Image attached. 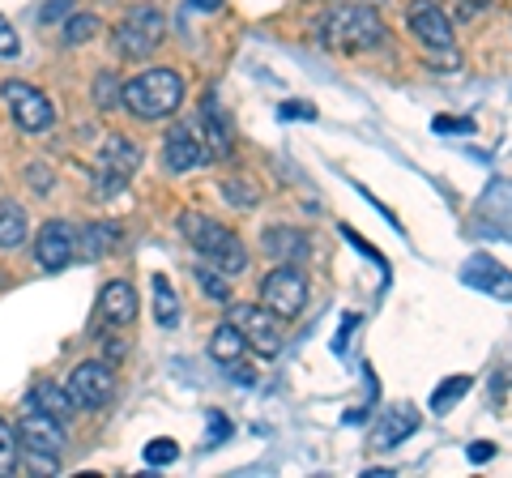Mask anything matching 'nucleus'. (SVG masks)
Instances as JSON below:
<instances>
[{
    "mask_svg": "<svg viewBox=\"0 0 512 478\" xmlns=\"http://www.w3.org/2000/svg\"><path fill=\"white\" fill-rule=\"evenodd\" d=\"M184 103V77L175 69H146L124 86V107L137 120H167Z\"/></svg>",
    "mask_w": 512,
    "mask_h": 478,
    "instance_id": "f257e3e1",
    "label": "nucleus"
},
{
    "mask_svg": "<svg viewBox=\"0 0 512 478\" xmlns=\"http://www.w3.org/2000/svg\"><path fill=\"white\" fill-rule=\"evenodd\" d=\"M320 43L338 47V52H367V47L384 43V22L367 5H338L320 22Z\"/></svg>",
    "mask_w": 512,
    "mask_h": 478,
    "instance_id": "f03ea898",
    "label": "nucleus"
},
{
    "mask_svg": "<svg viewBox=\"0 0 512 478\" xmlns=\"http://www.w3.org/2000/svg\"><path fill=\"white\" fill-rule=\"evenodd\" d=\"M180 231L192 248L201 252L205 261H210L214 269H227V274H244L248 269V252L244 244L227 231V227H218L214 218H205V214H180Z\"/></svg>",
    "mask_w": 512,
    "mask_h": 478,
    "instance_id": "7ed1b4c3",
    "label": "nucleus"
},
{
    "mask_svg": "<svg viewBox=\"0 0 512 478\" xmlns=\"http://www.w3.org/2000/svg\"><path fill=\"white\" fill-rule=\"evenodd\" d=\"M261 304L278 316V321H295L308 304V278L295 269V261H282L274 274L261 282Z\"/></svg>",
    "mask_w": 512,
    "mask_h": 478,
    "instance_id": "20e7f679",
    "label": "nucleus"
},
{
    "mask_svg": "<svg viewBox=\"0 0 512 478\" xmlns=\"http://www.w3.org/2000/svg\"><path fill=\"white\" fill-rule=\"evenodd\" d=\"M158 39H163V13H158L154 5H137L128 18L116 26V35H111V43H116V52L128 56V60H146Z\"/></svg>",
    "mask_w": 512,
    "mask_h": 478,
    "instance_id": "39448f33",
    "label": "nucleus"
},
{
    "mask_svg": "<svg viewBox=\"0 0 512 478\" xmlns=\"http://www.w3.org/2000/svg\"><path fill=\"white\" fill-rule=\"evenodd\" d=\"M0 94L9 99V116H13V124H18L22 133L39 137V133H47V129L56 124L52 99H47V94H39L35 86H26V82H5V86H0Z\"/></svg>",
    "mask_w": 512,
    "mask_h": 478,
    "instance_id": "423d86ee",
    "label": "nucleus"
},
{
    "mask_svg": "<svg viewBox=\"0 0 512 478\" xmlns=\"http://www.w3.org/2000/svg\"><path fill=\"white\" fill-rule=\"evenodd\" d=\"M111 393H116V372H111V363H77L73 376H69V397L77 410H103L111 402Z\"/></svg>",
    "mask_w": 512,
    "mask_h": 478,
    "instance_id": "0eeeda50",
    "label": "nucleus"
},
{
    "mask_svg": "<svg viewBox=\"0 0 512 478\" xmlns=\"http://www.w3.org/2000/svg\"><path fill=\"white\" fill-rule=\"evenodd\" d=\"M231 325L244 333L248 346H256V355H278V350H282L278 316L269 312L265 304H235L231 308Z\"/></svg>",
    "mask_w": 512,
    "mask_h": 478,
    "instance_id": "6e6552de",
    "label": "nucleus"
},
{
    "mask_svg": "<svg viewBox=\"0 0 512 478\" xmlns=\"http://www.w3.org/2000/svg\"><path fill=\"white\" fill-rule=\"evenodd\" d=\"M406 18H410L414 39H419V43L427 47V52H453V43H457L453 22L444 18V9L436 5V0H414Z\"/></svg>",
    "mask_w": 512,
    "mask_h": 478,
    "instance_id": "1a4fd4ad",
    "label": "nucleus"
},
{
    "mask_svg": "<svg viewBox=\"0 0 512 478\" xmlns=\"http://www.w3.org/2000/svg\"><path fill=\"white\" fill-rule=\"evenodd\" d=\"M18 440H22V449H30V453L56 457V453L64 449V427H60L56 414L30 406L22 419H18Z\"/></svg>",
    "mask_w": 512,
    "mask_h": 478,
    "instance_id": "9d476101",
    "label": "nucleus"
},
{
    "mask_svg": "<svg viewBox=\"0 0 512 478\" xmlns=\"http://www.w3.org/2000/svg\"><path fill=\"white\" fill-rule=\"evenodd\" d=\"M461 282L474 286V291L491 295L495 304H512V269H504L500 261L491 257H470L461 265Z\"/></svg>",
    "mask_w": 512,
    "mask_h": 478,
    "instance_id": "9b49d317",
    "label": "nucleus"
},
{
    "mask_svg": "<svg viewBox=\"0 0 512 478\" xmlns=\"http://www.w3.org/2000/svg\"><path fill=\"white\" fill-rule=\"evenodd\" d=\"M73 252H77V235H73V227L69 222H43V231H39V239H35V257H39V265L43 269H64L73 261Z\"/></svg>",
    "mask_w": 512,
    "mask_h": 478,
    "instance_id": "f8f14e48",
    "label": "nucleus"
},
{
    "mask_svg": "<svg viewBox=\"0 0 512 478\" xmlns=\"http://www.w3.org/2000/svg\"><path fill=\"white\" fill-rule=\"evenodd\" d=\"M141 167V150L128 137H107L103 154H99V175H107L111 184H124L128 175Z\"/></svg>",
    "mask_w": 512,
    "mask_h": 478,
    "instance_id": "ddd939ff",
    "label": "nucleus"
},
{
    "mask_svg": "<svg viewBox=\"0 0 512 478\" xmlns=\"http://www.w3.org/2000/svg\"><path fill=\"white\" fill-rule=\"evenodd\" d=\"M99 316H103V321L107 325H133L137 321V291H133V286H128V282H107L103 286V295H99Z\"/></svg>",
    "mask_w": 512,
    "mask_h": 478,
    "instance_id": "4468645a",
    "label": "nucleus"
},
{
    "mask_svg": "<svg viewBox=\"0 0 512 478\" xmlns=\"http://www.w3.org/2000/svg\"><path fill=\"white\" fill-rule=\"evenodd\" d=\"M163 163L171 171H192L205 163V150L192 129H184V124H175V129H167V146H163Z\"/></svg>",
    "mask_w": 512,
    "mask_h": 478,
    "instance_id": "2eb2a0df",
    "label": "nucleus"
},
{
    "mask_svg": "<svg viewBox=\"0 0 512 478\" xmlns=\"http://www.w3.org/2000/svg\"><path fill=\"white\" fill-rule=\"evenodd\" d=\"M414 427H419V410L402 402V406H393V410L380 419L372 444H376V449H397V444H402V440L414 432Z\"/></svg>",
    "mask_w": 512,
    "mask_h": 478,
    "instance_id": "dca6fc26",
    "label": "nucleus"
},
{
    "mask_svg": "<svg viewBox=\"0 0 512 478\" xmlns=\"http://www.w3.org/2000/svg\"><path fill=\"white\" fill-rule=\"evenodd\" d=\"M26 235H30V227H26V210H22L18 201H0V248H5V252L22 248V244H26Z\"/></svg>",
    "mask_w": 512,
    "mask_h": 478,
    "instance_id": "f3484780",
    "label": "nucleus"
},
{
    "mask_svg": "<svg viewBox=\"0 0 512 478\" xmlns=\"http://www.w3.org/2000/svg\"><path fill=\"white\" fill-rule=\"evenodd\" d=\"M26 406H39V410H47V414H56V419H69V414L77 410V406H73V397L64 393L60 385H52V380H39V385L30 389Z\"/></svg>",
    "mask_w": 512,
    "mask_h": 478,
    "instance_id": "a211bd4d",
    "label": "nucleus"
},
{
    "mask_svg": "<svg viewBox=\"0 0 512 478\" xmlns=\"http://www.w3.org/2000/svg\"><path fill=\"white\" fill-rule=\"evenodd\" d=\"M244 350H248V338H244V333H239L231 321L214 329V338H210V355H214L218 363H239V355H244Z\"/></svg>",
    "mask_w": 512,
    "mask_h": 478,
    "instance_id": "6ab92c4d",
    "label": "nucleus"
},
{
    "mask_svg": "<svg viewBox=\"0 0 512 478\" xmlns=\"http://www.w3.org/2000/svg\"><path fill=\"white\" fill-rule=\"evenodd\" d=\"M150 291H154V316H158V325H167V329L180 325V299H175L167 274H154L150 278Z\"/></svg>",
    "mask_w": 512,
    "mask_h": 478,
    "instance_id": "aec40b11",
    "label": "nucleus"
},
{
    "mask_svg": "<svg viewBox=\"0 0 512 478\" xmlns=\"http://www.w3.org/2000/svg\"><path fill=\"white\" fill-rule=\"evenodd\" d=\"M201 120H205V129H210V146H214V150H227V146H231V124H227V116L218 111V94H214V90L201 99Z\"/></svg>",
    "mask_w": 512,
    "mask_h": 478,
    "instance_id": "412c9836",
    "label": "nucleus"
},
{
    "mask_svg": "<svg viewBox=\"0 0 512 478\" xmlns=\"http://www.w3.org/2000/svg\"><path fill=\"white\" fill-rule=\"evenodd\" d=\"M116 244H120V227H116V222H94V227H86L82 248H86V257H90V261L107 257V252L116 248Z\"/></svg>",
    "mask_w": 512,
    "mask_h": 478,
    "instance_id": "4be33fe9",
    "label": "nucleus"
},
{
    "mask_svg": "<svg viewBox=\"0 0 512 478\" xmlns=\"http://www.w3.org/2000/svg\"><path fill=\"white\" fill-rule=\"evenodd\" d=\"M303 235L299 231H286V227H274L265 235V252L269 257H278V261H295V257H303Z\"/></svg>",
    "mask_w": 512,
    "mask_h": 478,
    "instance_id": "5701e85b",
    "label": "nucleus"
},
{
    "mask_svg": "<svg viewBox=\"0 0 512 478\" xmlns=\"http://www.w3.org/2000/svg\"><path fill=\"white\" fill-rule=\"evenodd\" d=\"M470 385H474L470 376H448L444 385L431 393V410H436V414H448V410H453V402H461V397L470 393Z\"/></svg>",
    "mask_w": 512,
    "mask_h": 478,
    "instance_id": "b1692460",
    "label": "nucleus"
},
{
    "mask_svg": "<svg viewBox=\"0 0 512 478\" xmlns=\"http://www.w3.org/2000/svg\"><path fill=\"white\" fill-rule=\"evenodd\" d=\"M197 282H201V291L210 295L214 304H227V299H231V282H227V278H218L210 261H201V265H197Z\"/></svg>",
    "mask_w": 512,
    "mask_h": 478,
    "instance_id": "393cba45",
    "label": "nucleus"
},
{
    "mask_svg": "<svg viewBox=\"0 0 512 478\" xmlns=\"http://www.w3.org/2000/svg\"><path fill=\"white\" fill-rule=\"evenodd\" d=\"M94 30H99V18H94V13H73V18L64 22V43H69V47L90 43Z\"/></svg>",
    "mask_w": 512,
    "mask_h": 478,
    "instance_id": "a878e982",
    "label": "nucleus"
},
{
    "mask_svg": "<svg viewBox=\"0 0 512 478\" xmlns=\"http://www.w3.org/2000/svg\"><path fill=\"white\" fill-rule=\"evenodd\" d=\"M18 449H22V440H18V432L0 419V474H13L18 470Z\"/></svg>",
    "mask_w": 512,
    "mask_h": 478,
    "instance_id": "bb28decb",
    "label": "nucleus"
},
{
    "mask_svg": "<svg viewBox=\"0 0 512 478\" xmlns=\"http://www.w3.org/2000/svg\"><path fill=\"white\" fill-rule=\"evenodd\" d=\"M94 94H99V107H116V99H120V82H116V73H99V82H94ZM124 103V99H120Z\"/></svg>",
    "mask_w": 512,
    "mask_h": 478,
    "instance_id": "cd10ccee",
    "label": "nucleus"
},
{
    "mask_svg": "<svg viewBox=\"0 0 512 478\" xmlns=\"http://www.w3.org/2000/svg\"><path fill=\"white\" fill-rule=\"evenodd\" d=\"M175 457H180V449H175L171 440H154V444H146V461H150V466H171Z\"/></svg>",
    "mask_w": 512,
    "mask_h": 478,
    "instance_id": "c85d7f7f",
    "label": "nucleus"
},
{
    "mask_svg": "<svg viewBox=\"0 0 512 478\" xmlns=\"http://www.w3.org/2000/svg\"><path fill=\"white\" fill-rule=\"evenodd\" d=\"M18 30H13L9 26V18H5V13H0V56H18Z\"/></svg>",
    "mask_w": 512,
    "mask_h": 478,
    "instance_id": "c756f323",
    "label": "nucleus"
},
{
    "mask_svg": "<svg viewBox=\"0 0 512 478\" xmlns=\"http://www.w3.org/2000/svg\"><path fill=\"white\" fill-rule=\"evenodd\" d=\"M222 197H231V201L239 205V210H244V205H252V201H256V193H252V188H248V184H239V180L222 184Z\"/></svg>",
    "mask_w": 512,
    "mask_h": 478,
    "instance_id": "7c9ffc66",
    "label": "nucleus"
},
{
    "mask_svg": "<svg viewBox=\"0 0 512 478\" xmlns=\"http://www.w3.org/2000/svg\"><path fill=\"white\" fill-rule=\"evenodd\" d=\"M73 0H47V5L39 9V22H56V18H64V9H69Z\"/></svg>",
    "mask_w": 512,
    "mask_h": 478,
    "instance_id": "2f4dec72",
    "label": "nucleus"
},
{
    "mask_svg": "<svg viewBox=\"0 0 512 478\" xmlns=\"http://www.w3.org/2000/svg\"><path fill=\"white\" fill-rule=\"evenodd\" d=\"M474 124L470 120H448V116H436V133H470Z\"/></svg>",
    "mask_w": 512,
    "mask_h": 478,
    "instance_id": "473e14b6",
    "label": "nucleus"
},
{
    "mask_svg": "<svg viewBox=\"0 0 512 478\" xmlns=\"http://www.w3.org/2000/svg\"><path fill=\"white\" fill-rule=\"evenodd\" d=\"M227 432H231V423L222 419V414H210V444H218V440L227 436Z\"/></svg>",
    "mask_w": 512,
    "mask_h": 478,
    "instance_id": "72a5a7b5",
    "label": "nucleus"
},
{
    "mask_svg": "<svg viewBox=\"0 0 512 478\" xmlns=\"http://www.w3.org/2000/svg\"><path fill=\"white\" fill-rule=\"evenodd\" d=\"M30 184L39 188V193H47L52 188V180H47V171H43V163H30Z\"/></svg>",
    "mask_w": 512,
    "mask_h": 478,
    "instance_id": "f704fd0d",
    "label": "nucleus"
},
{
    "mask_svg": "<svg viewBox=\"0 0 512 478\" xmlns=\"http://www.w3.org/2000/svg\"><path fill=\"white\" fill-rule=\"evenodd\" d=\"M495 457V444H470V461H491Z\"/></svg>",
    "mask_w": 512,
    "mask_h": 478,
    "instance_id": "c9c22d12",
    "label": "nucleus"
},
{
    "mask_svg": "<svg viewBox=\"0 0 512 478\" xmlns=\"http://www.w3.org/2000/svg\"><path fill=\"white\" fill-rule=\"evenodd\" d=\"M483 5H487V0H457V13H461V18H470V13H478Z\"/></svg>",
    "mask_w": 512,
    "mask_h": 478,
    "instance_id": "e433bc0d",
    "label": "nucleus"
},
{
    "mask_svg": "<svg viewBox=\"0 0 512 478\" xmlns=\"http://www.w3.org/2000/svg\"><path fill=\"white\" fill-rule=\"evenodd\" d=\"M282 116H286V120H291V116H303V120H312V107H291V103H286V107H282Z\"/></svg>",
    "mask_w": 512,
    "mask_h": 478,
    "instance_id": "4c0bfd02",
    "label": "nucleus"
},
{
    "mask_svg": "<svg viewBox=\"0 0 512 478\" xmlns=\"http://www.w3.org/2000/svg\"><path fill=\"white\" fill-rule=\"evenodd\" d=\"M197 5H201V9H218V5H222V0H197Z\"/></svg>",
    "mask_w": 512,
    "mask_h": 478,
    "instance_id": "58836bf2",
    "label": "nucleus"
}]
</instances>
